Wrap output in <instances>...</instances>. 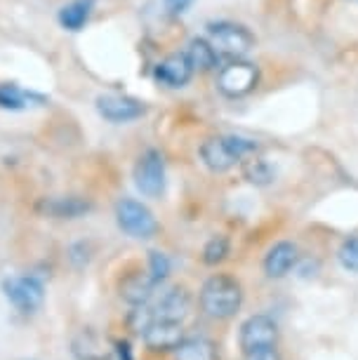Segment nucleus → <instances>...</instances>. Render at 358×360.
<instances>
[{
    "mask_svg": "<svg viewBox=\"0 0 358 360\" xmlns=\"http://www.w3.org/2000/svg\"><path fill=\"white\" fill-rule=\"evenodd\" d=\"M245 360H283L276 346H267V349H257L245 353Z\"/></svg>",
    "mask_w": 358,
    "mask_h": 360,
    "instance_id": "26",
    "label": "nucleus"
},
{
    "mask_svg": "<svg viewBox=\"0 0 358 360\" xmlns=\"http://www.w3.org/2000/svg\"><path fill=\"white\" fill-rule=\"evenodd\" d=\"M186 57L191 62L193 71H215L219 64V52L215 50V45L205 38H193L186 47Z\"/></svg>",
    "mask_w": 358,
    "mask_h": 360,
    "instance_id": "17",
    "label": "nucleus"
},
{
    "mask_svg": "<svg viewBox=\"0 0 358 360\" xmlns=\"http://www.w3.org/2000/svg\"><path fill=\"white\" fill-rule=\"evenodd\" d=\"M71 351L78 360H111V349L92 330H80L73 337Z\"/></svg>",
    "mask_w": 358,
    "mask_h": 360,
    "instance_id": "16",
    "label": "nucleus"
},
{
    "mask_svg": "<svg viewBox=\"0 0 358 360\" xmlns=\"http://www.w3.org/2000/svg\"><path fill=\"white\" fill-rule=\"evenodd\" d=\"M243 176L255 186H267L274 181V169L260 155H250V158L243 160Z\"/></svg>",
    "mask_w": 358,
    "mask_h": 360,
    "instance_id": "20",
    "label": "nucleus"
},
{
    "mask_svg": "<svg viewBox=\"0 0 358 360\" xmlns=\"http://www.w3.org/2000/svg\"><path fill=\"white\" fill-rule=\"evenodd\" d=\"M241 304H243V288L229 274H215L200 288V309L210 318L226 321V318L238 314Z\"/></svg>",
    "mask_w": 358,
    "mask_h": 360,
    "instance_id": "1",
    "label": "nucleus"
},
{
    "mask_svg": "<svg viewBox=\"0 0 358 360\" xmlns=\"http://www.w3.org/2000/svg\"><path fill=\"white\" fill-rule=\"evenodd\" d=\"M87 19H90V3L85 0H76L59 10V24L66 31H80L87 24Z\"/></svg>",
    "mask_w": 358,
    "mask_h": 360,
    "instance_id": "19",
    "label": "nucleus"
},
{
    "mask_svg": "<svg viewBox=\"0 0 358 360\" xmlns=\"http://www.w3.org/2000/svg\"><path fill=\"white\" fill-rule=\"evenodd\" d=\"M243 353L267 349V346H276L279 342V325L274 323V318L269 316H250L245 323L241 325L238 335Z\"/></svg>",
    "mask_w": 358,
    "mask_h": 360,
    "instance_id": "8",
    "label": "nucleus"
},
{
    "mask_svg": "<svg viewBox=\"0 0 358 360\" xmlns=\"http://www.w3.org/2000/svg\"><path fill=\"white\" fill-rule=\"evenodd\" d=\"M92 205L78 195H66V198H43L38 202V212L52 219H78L85 212H90Z\"/></svg>",
    "mask_w": 358,
    "mask_h": 360,
    "instance_id": "13",
    "label": "nucleus"
},
{
    "mask_svg": "<svg viewBox=\"0 0 358 360\" xmlns=\"http://www.w3.org/2000/svg\"><path fill=\"white\" fill-rule=\"evenodd\" d=\"M97 113L109 123H130L146 113V106L139 99L123 94H101L97 99Z\"/></svg>",
    "mask_w": 358,
    "mask_h": 360,
    "instance_id": "9",
    "label": "nucleus"
},
{
    "mask_svg": "<svg viewBox=\"0 0 358 360\" xmlns=\"http://www.w3.org/2000/svg\"><path fill=\"white\" fill-rule=\"evenodd\" d=\"M3 292L5 297L10 299V304L22 314H33L36 309H40L43 304V283L33 276H17V278H8L3 283Z\"/></svg>",
    "mask_w": 358,
    "mask_h": 360,
    "instance_id": "7",
    "label": "nucleus"
},
{
    "mask_svg": "<svg viewBox=\"0 0 358 360\" xmlns=\"http://www.w3.org/2000/svg\"><path fill=\"white\" fill-rule=\"evenodd\" d=\"M151 323H153V311L148 309L146 304H139V307H134L130 318H127V325H130V330L137 332V335H141V332H144Z\"/></svg>",
    "mask_w": 358,
    "mask_h": 360,
    "instance_id": "25",
    "label": "nucleus"
},
{
    "mask_svg": "<svg viewBox=\"0 0 358 360\" xmlns=\"http://www.w3.org/2000/svg\"><path fill=\"white\" fill-rule=\"evenodd\" d=\"M156 281H153L148 274H141V271H134V274H127L120 278L118 283V292L120 297L125 299L132 307H139V304H148V299L153 297V290H156Z\"/></svg>",
    "mask_w": 358,
    "mask_h": 360,
    "instance_id": "14",
    "label": "nucleus"
},
{
    "mask_svg": "<svg viewBox=\"0 0 358 360\" xmlns=\"http://www.w3.org/2000/svg\"><path fill=\"white\" fill-rule=\"evenodd\" d=\"M297 245L290 240H281L269 250L264 257V274L269 278H283L297 264Z\"/></svg>",
    "mask_w": 358,
    "mask_h": 360,
    "instance_id": "15",
    "label": "nucleus"
},
{
    "mask_svg": "<svg viewBox=\"0 0 358 360\" xmlns=\"http://www.w3.org/2000/svg\"><path fill=\"white\" fill-rule=\"evenodd\" d=\"M226 255H229V240L224 236H212L205 243V248H203V262L207 266H217V264L226 259Z\"/></svg>",
    "mask_w": 358,
    "mask_h": 360,
    "instance_id": "21",
    "label": "nucleus"
},
{
    "mask_svg": "<svg viewBox=\"0 0 358 360\" xmlns=\"http://www.w3.org/2000/svg\"><path fill=\"white\" fill-rule=\"evenodd\" d=\"M257 141L245 137H210L203 141L200 158L212 172H229L236 162H243L250 155L257 153Z\"/></svg>",
    "mask_w": 358,
    "mask_h": 360,
    "instance_id": "2",
    "label": "nucleus"
},
{
    "mask_svg": "<svg viewBox=\"0 0 358 360\" xmlns=\"http://www.w3.org/2000/svg\"><path fill=\"white\" fill-rule=\"evenodd\" d=\"M188 309H191V297L184 288H172L170 292H165L163 297L158 299V304L153 307V321H172V323H181L188 316Z\"/></svg>",
    "mask_w": 358,
    "mask_h": 360,
    "instance_id": "11",
    "label": "nucleus"
},
{
    "mask_svg": "<svg viewBox=\"0 0 358 360\" xmlns=\"http://www.w3.org/2000/svg\"><path fill=\"white\" fill-rule=\"evenodd\" d=\"M163 3L170 15H184V12L193 5V0H163Z\"/></svg>",
    "mask_w": 358,
    "mask_h": 360,
    "instance_id": "27",
    "label": "nucleus"
},
{
    "mask_svg": "<svg viewBox=\"0 0 358 360\" xmlns=\"http://www.w3.org/2000/svg\"><path fill=\"white\" fill-rule=\"evenodd\" d=\"M257 80H260L257 66L250 64V62H243V59H234L231 64H226L224 69H219L217 90L224 94V97L241 99L257 87Z\"/></svg>",
    "mask_w": 358,
    "mask_h": 360,
    "instance_id": "5",
    "label": "nucleus"
},
{
    "mask_svg": "<svg viewBox=\"0 0 358 360\" xmlns=\"http://www.w3.org/2000/svg\"><path fill=\"white\" fill-rule=\"evenodd\" d=\"M210 43L215 50L226 54L231 59H243L257 45V38L250 33L245 26L234 22H219L210 26Z\"/></svg>",
    "mask_w": 358,
    "mask_h": 360,
    "instance_id": "4",
    "label": "nucleus"
},
{
    "mask_svg": "<svg viewBox=\"0 0 358 360\" xmlns=\"http://www.w3.org/2000/svg\"><path fill=\"white\" fill-rule=\"evenodd\" d=\"M148 276L156 283H163L170 276V259H167V255L158 252V250L148 252Z\"/></svg>",
    "mask_w": 358,
    "mask_h": 360,
    "instance_id": "24",
    "label": "nucleus"
},
{
    "mask_svg": "<svg viewBox=\"0 0 358 360\" xmlns=\"http://www.w3.org/2000/svg\"><path fill=\"white\" fill-rule=\"evenodd\" d=\"M116 221L120 231H125L127 236L137 238V240H148L158 233V221L153 212L144 202L134 198H123L116 205Z\"/></svg>",
    "mask_w": 358,
    "mask_h": 360,
    "instance_id": "3",
    "label": "nucleus"
},
{
    "mask_svg": "<svg viewBox=\"0 0 358 360\" xmlns=\"http://www.w3.org/2000/svg\"><path fill=\"white\" fill-rule=\"evenodd\" d=\"M193 76V66L188 62L186 52H174L156 66V78L167 87H184Z\"/></svg>",
    "mask_w": 358,
    "mask_h": 360,
    "instance_id": "12",
    "label": "nucleus"
},
{
    "mask_svg": "<svg viewBox=\"0 0 358 360\" xmlns=\"http://www.w3.org/2000/svg\"><path fill=\"white\" fill-rule=\"evenodd\" d=\"M174 360H219L217 344L205 337H191L184 339L174 349Z\"/></svg>",
    "mask_w": 358,
    "mask_h": 360,
    "instance_id": "18",
    "label": "nucleus"
},
{
    "mask_svg": "<svg viewBox=\"0 0 358 360\" xmlns=\"http://www.w3.org/2000/svg\"><path fill=\"white\" fill-rule=\"evenodd\" d=\"M118 353H120V360H132L130 358V346H127L125 342L118 344Z\"/></svg>",
    "mask_w": 358,
    "mask_h": 360,
    "instance_id": "28",
    "label": "nucleus"
},
{
    "mask_svg": "<svg viewBox=\"0 0 358 360\" xmlns=\"http://www.w3.org/2000/svg\"><path fill=\"white\" fill-rule=\"evenodd\" d=\"M134 186L139 188L141 195L146 198H158L165 191V162L163 155L156 148H148L139 155L134 165Z\"/></svg>",
    "mask_w": 358,
    "mask_h": 360,
    "instance_id": "6",
    "label": "nucleus"
},
{
    "mask_svg": "<svg viewBox=\"0 0 358 360\" xmlns=\"http://www.w3.org/2000/svg\"><path fill=\"white\" fill-rule=\"evenodd\" d=\"M337 259L347 271L351 274H358V236H351L342 243L340 252H337Z\"/></svg>",
    "mask_w": 358,
    "mask_h": 360,
    "instance_id": "23",
    "label": "nucleus"
},
{
    "mask_svg": "<svg viewBox=\"0 0 358 360\" xmlns=\"http://www.w3.org/2000/svg\"><path fill=\"white\" fill-rule=\"evenodd\" d=\"M31 101V94H26L17 85H0V106L3 108H24Z\"/></svg>",
    "mask_w": 358,
    "mask_h": 360,
    "instance_id": "22",
    "label": "nucleus"
},
{
    "mask_svg": "<svg viewBox=\"0 0 358 360\" xmlns=\"http://www.w3.org/2000/svg\"><path fill=\"white\" fill-rule=\"evenodd\" d=\"M141 337L151 351H174L184 342V328H181V323L172 321H153L141 332Z\"/></svg>",
    "mask_w": 358,
    "mask_h": 360,
    "instance_id": "10",
    "label": "nucleus"
}]
</instances>
